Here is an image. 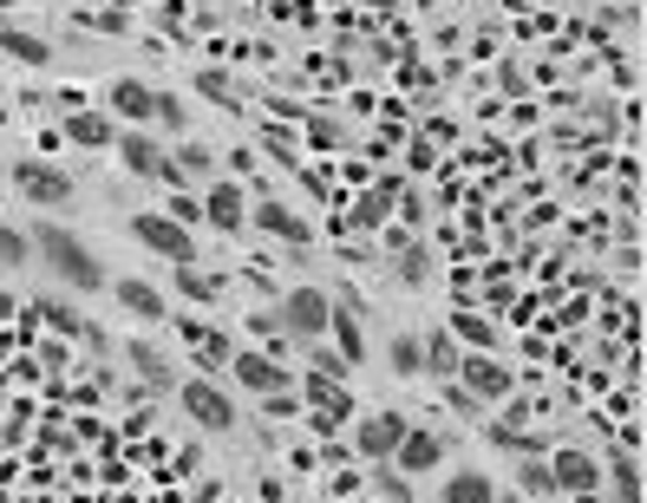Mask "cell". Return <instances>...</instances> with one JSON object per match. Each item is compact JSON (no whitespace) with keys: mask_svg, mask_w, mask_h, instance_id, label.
I'll return each instance as SVG.
<instances>
[{"mask_svg":"<svg viewBox=\"0 0 647 503\" xmlns=\"http://www.w3.org/2000/svg\"><path fill=\"white\" fill-rule=\"evenodd\" d=\"M111 151H118V164H124L131 177H157V170H164V144H157L144 124L118 131V137H111Z\"/></svg>","mask_w":647,"mask_h":503,"instance_id":"10","label":"cell"},{"mask_svg":"<svg viewBox=\"0 0 647 503\" xmlns=\"http://www.w3.org/2000/svg\"><path fill=\"white\" fill-rule=\"evenodd\" d=\"M79 20H85V26H98V33H124V26H131L124 13H79Z\"/></svg>","mask_w":647,"mask_h":503,"instance_id":"39","label":"cell"},{"mask_svg":"<svg viewBox=\"0 0 647 503\" xmlns=\"http://www.w3.org/2000/svg\"><path fill=\"white\" fill-rule=\"evenodd\" d=\"M439 503H498V484L484 471H458V478H445Z\"/></svg>","mask_w":647,"mask_h":503,"instance_id":"23","label":"cell"},{"mask_svg":"<svg viewBox=\"0 0 647 503\" xmlns=\"http://www.w3.org/2000/svg\"><path fill=\"white\" fill-rule=\"evenodd\" d=\"M131 242H137V249H151V255H164L170 268H177V262H196V242H190V229H183V223H170L164 209H144V216H131Z\"/></svg>","mask_w":647,"mask_h":503,"instance_id":"3","label":"cell"},{"mask_svg":"<svg viewBox=\"0 0 647 503\" xmlns=\"http://www.w3.org/2000/svg\"><path fill=\"white\" fill-rule=\"evenodd\" d=\"M314 373H321V380H354V367H347L327 340H314Z\"/></svg>","mask_w":647,"mask_h":503,"instance_id":"34","label":"cell"},{"mask_svg":"<svg viewBox=\"0 0 647 503\" xmlns=\"http://www.w3.org/2000/svg\"><path fill=\"white\" fill-rule=\"evenodd\" d=\"M59 137H72L79 151H111V137H118V124H111V111H65V131Z\"/></svg>","mask_w":647,"mask_h":503,"instance_id":"17","label":"cell"},{"mask_svg":"<svg viewBox=\"0 0 647 503\" xmlns=\"http://www.w3.org/2000/svg\"><path fill=\"white\" fill-rule=\"evenodd\" d=\"M327 314H334V295L295 282V288L281 295V314H275V321H281L288 340H308V347H314V340H327Z\"/></svg>","mask_w":647,"mask_h":503,"instance_id":"2","label":"cell"},{"mask_svg":"<svg viewBox=\"0 0 647 503\" xmlns=\"http://www.w3.org/2000/svg\"><path fill=\"white\" fill-rule=\"evenodd\" d=\"M517 484H524V491H556V484H550V458H530V465L517 471Z\"/></svg>","mask_w":647,"mask_h":503,"instance_id":"37","label":"cell"},{"mask_svg":"<svg viewBox=\"0 0 647 503\" xmlns=\"http://www.w3.org/2000/svg\"><path fill=\"white\" fill-rule=\"evenodd\" d=\"M229 373H236L255 399H268V393H288V386H295V373H288L281 360H268V354H229Z\"/></svg>","mask_w":647,"mask_h":503,"instance_id":"8","label":"cell"},{"mask_svg":"<svg viewBox=\"0 0 647 503\" xmlns=\"http://www.w3.org/2000/svg\"><path fill=\"white\" fill-rule=\"evenodd\" d=\"M164 216H170V223H183V229H190V223H203V203H196V196H183V190H177V196H170V203H164Z\"/></svg>","mask_w":647,"mask_h":503,"instance_id":"35","label":"cell"},{"mask_svg":"<svg viewBox=\"0 0 647 503\" xmlns=\"http://www.w3.org/2000/svg\"><path fill=\"white\" fill-rule=\"evenodd\" d=\"M0 52L20 59V65H46V59H52V46H46L33 26H0Z\"/></svg>","mask_w":647,"mask_h":503,"instance_id":"20","label":"cell"},{"mask_svg":"<svg viewBox=\"0 0 647 503\" xmlns=\"http://www.w3.org/2000/svg\"><path fill=\"white\" fill-rule=\"evenodd\" d=\"M170 164H177V177H196V183H216V157H209L203 144H177V151H170Z\"/></svg>","mask_w":647,"mask_h":503,"instance_id":"29","label":"cell"},{"mask_svg":"<svg viewBox=\"0 0 647 503\" xmlns=\"http://www.w3.org/2000/svg\"><path fill=\"white\" fill-rule=\"evenodd\" d=\"M380 491L393 503H412V491H406V478H393V471H380Z\"/></svg>","mask_w":647,"mask_h":503,"instance_id":"41","label":"cell"},{"mask_svg":"<svg viewBox=\"0 0 647 503\" xmlns=\"http://www.w3.org/2000/svg\"><path fill=\"white\" fill-rule=\"evenodd\" d=\"M550 484H556V491H570V498H596L602 465H596L589 452H556V458H550Z\"/></svg>","mask_w":647,"mask_h":503,"instance_id":"11","label":"cell"},{"mask_svg":"<svg viewBox=\"0 0 647 503\" xmlns=\"http://www.w3.org/2000/svg\"><path fill=\"white\" fill-rule=\"evenodd\" d=\"M399 439H406V412H367V419L354 426V452H360L367 465H393Z\"/></svg>","mask_w":647,"mask_h":503,"instance_id":"7","label":"cell"},{"mask_svg":"<svg viewBox=\"0 0 647 503\" xmlns=\"http://www.w3.org/2000/svg\"><path fill=\"white\" fill-rule=\"evenodd\" d=\"M445 406H452V412H478L484 399H478L471 386H458V380H445Z\"/></svg>","mask_w":647,"mask_h":503,"instance_id":"38","label":"cell"},{"mask_svg":"<svg viewBox=\"0 0 647 503\" xmlns=\"http://www.w3.org/2000/svg\"><path fill=\"white\" fill-rule=\"evenodd\" d=\"M151 118H157V124H170V131H183V124H190V105H183V98H170V92H157Z\"/></svg>","mask_w":647,"mask_h":503,"instance_id":"33","label":"cell"},{"mask_svg":"<svg viewBox=\"0 0 647 503\" xmlns=\"http://www.w3.org/2000/svg\"><path fill=\"white\" fill-rule=\"evenodd\" d=\"M393 249H399V255H393V275H399L406 288H419V282H426V268H432V262H426V242H412V236H393Z\"/></svg>","mask_w":647,"mask_h":503,"instance_id":"26","label":"cell"},{"mask_svg":"<svg viewBox=\"0 0 647 503\" xmlns=\"http://www.w3.org/2000/svg\"><path fill=\"white\" fill-rule=\"evenodd\" d=\"M39 321H46L52 334H72V340H85V327H92V321H85L72 301H59V295H39Z\"/></svg>","mask_w":647,"mask_h":503,"instance_id":"24","label":"cell"},{"mask_svg":"<svg viewBox=\"0 0 647 503\" xmlns=\"http://www.w3.org/2000/svg\"><path fill=\"white\" fill-rule=\"evenodd\" d=\"M124 360L137 367V380H151V386H170V367H164V354H157V347L131 340V347H124Z\"/></svg>","mask_w":647,"mask_h":503,"instance_id":"30","label":"cell"},{"mask_svg":"<svg viewBox=\"0 0 647 503\" xmlns=\"http://www.w3.org/2000/svg\"><path fill=\"white\" fill-rule=\"evenodd\" d=\"M255 229H268V236H281V242H295V249H308V242H314V229H308L288 203H275V196H268V203H255Z\"/></svg>","mask_w":647,"mask_h":503,"instance_id":"18","label":"cell"},{"mask_svg":"<svg viewBox=\"0 0 647 503\" xmlns=\"http://www.w3.org/2000/svg\"><path fill=\"white\" fill-rule=\"evenodd\" d=\"M111 295H118V308L137 314V321H164V314H170V308H164V288H151V282H137V275L111 282Z\"/></svg>","mask_w":647,"mask_h":503,"instance_id":"19","label":"cell"},{"mask_svg":"<svg viewBox=\"0 0 647 503\" xmlns=\"http://www.w3.org/2000/svg\"><path fill=\"white\" fill-rule=\"evenodd\" d=\"M419 347H426V373H439V380H458V340L452 334H419Z\"/></svg>","mask_w":647,"mask_h":503,"instance_id":"25","label":"cell"},{"mask_svg":"<svg viewBox=\"0 0 647 503\" xmlns=\"http://www.w3.org/2000/svg\"><path fill=\"white\" fill-rule=\"evenodd\" d=\"M295 412H301L295 386H288V393H268V399H262V419H295Z\"/></svg>","mask_w":647,"mask_h":503,"instance_id":"36","label":"cell"},{"mask_svg":"<svg viewBox=\"0 0 647 503\" xmlns=\"http://www.w3.org/2000/svg\"><path fill=\"white\" fill-rule=\"evenodd\" d=\"M13 190H20L26 203H46V209L72 203V177H65L59 164H46V157H20V164H13Z\"/></svg>","mask_w":647,"mask_h":503,"instance_id":"5","label":"cell"},{"mask_svg":"<svg viewBox=\"0 0 647 503\" xmlns=\"http://www.w3.org/2000/svg\"><path fill=\"white\" fill-rule=\"evenodd\" d=\"M354 308H360V301H334V314H327V347H334L347 367H360V360H367V334H360Z\"/></svg>","mask_w":647,"mask_h":503,"instance_id":"15","label":"cell"},{"mask_svg":"<svg viewBox=\"0 0 647 503\" xmlns=\"http://www.w3.org/2000/svg\"><path fill=\"white\" fill-rule=\"evenodd\" d=\"M301 399L314 406V412H327V419H340V426H354V393H347V380H321V373H308L301 380Z\"/></svg>","mask_w":647,"mask_h":503,"instance_id":"16","label":"cell"},{"mask_svg":"<svg viewBox=\"0 0 647 503\" xmlns=\"http://www.w3.org/2000/svg\"><path fill=\"white\" fill-rule=\"evenodd\" d=\"M609 478H615V503H642V465L622 452V458H609Z\"/></svg>","mask_w":647,"mask_h":503,"instance_id":"31","label":"cell"},{"mask_svg":"<svg viewBox=\"0 0 647 503\" xmlns=\"http://www.w3.org/2000/svg\"><path fill=\"white\" fill-rule=\"evenodd\" d=\"M183 340H190V354H196V373H203V380H209V373H223V367H229V354H236V347H229V334H216V327H209V321H196V314L183 321Z\"/></svg>","mask_w":647,"mask_h":503,"instance_id":"13","label":"cell"},{"mask_svg":"<svg viewBox=\"0 0 647 503\" xmlns=\"http://www.w3.org/2000/svg\"><path fill=\"white\" fill-rule=\"evenodd\" d=\"M445 432H426V426H406V439H399V452H393V465H406V478H426V471H439L445 465Z\"/></svg>","mask_w":647,"mask_h":503,"instance_id":"9","label":"cell"},{"mask_svg":"<svg viewBox=\"0 0 647 503\" xmlns=\"http://www.w3.org/2000/svg\"><path fill=\"white\" fill-rule=\"evenodd\" d=\"M517 7H543V0H517Z\"/></svg>","mask_w":647,"mask_h":503,"instance_id":"42","label":"cell"},{"mask_svg":"<svg viewBox=\"0 0 647 503\" xmlns=\"http://www.w3.org/2000/svg\"><path fill=\"white\" fill-rule=\"evenodd\" d=\"M105 105H111V118H124V124H151V105H157V85H144V79H111V92H105Z\"/></svg>","mask_w":647,"mask_h":503,"instance_id":"12","label":"cell"},{"mask_svg":"<svg viewBox=\"0 0 647 503\" xmlns=\"http://www.w3.org/2000/svg\"><path fill=\"white\" fill-rule=\"evenodd\" d=\"M458 380H465L478 399H511V367H504L498 354H471V360H458Z\"/></svg>","mask_w":647,"mask_h":503,"instance_id":"14","label":"cell"},{"mask_svg":"<svg viewBox=\"0 0 647 503\" xmlns=\"http://www.w3.org/2000/svg\"><path fill=\"white\" fill-rule=\"evenodd\" d=\"M196 92H203L209 105H223V111H242V85H236L223 65H196Z\"/></svg>","mask_w":647,"mask_h":503,"instance_id":"21","label":"cell"},{"mask_svg":"<svg viewBox=\"0 0 647 503\" xmlns=\"http://www.w3.org/2000/svg\"><path fill=\"white\" fill-rule=\"evenodd\" d=\"M177 399H183V412H190V426H196V432H229V426H236L229 393H223L216 380H203V373H196V380H183V386H177Z\"/></svg>","mask_w":647,"mask_h":503,"instance_id":"4","label":"cell"},{"mask_svg":"<svg viewBox=\"0 0 647 503\" xmlns=\"http://www.w3.org/2000/svg\"><path fill=\"white\" fill-rule=\"evenodd\" d=\"M26 236H33V255H39V268H52L65 288H79V295H98V288H111L105 262L92 255V242H85L79 229H65V223H39V229H26Z\"/></svg>","mask_w":647,"mask_h":503,"instance_id":"1","label":"cell"},{"mask_svg":"<svg viewBox=\"0 0 647 503\" xmlns=\"http://www.w3.org/2000/svg\"><path fill=\"white\" fill-rule=\"evenodd\" d=\"M203 223L223 229V236H242L249 229V190H242V177H216L203 190Z\"/></svg>","mask_w":647,"mask_h":503,"instance_id":"6","label":"cell"},{"mask_svg":"<svg viewBox=\"0 0 647 503\" xmlns=\"http://www.w3.org/2000/svg\"><path fill=\"white\" fill-rule=\"evenodd\" d=\"M386 367H393L399 380L426 373V347H419V334H393V340H386Z\"/></svg>","mask_w":647,"mask_h":503,"instance_id":"28","label":"cell"},{"mask_svg":"<svg viewBox=\"0 0 647 503\" xmlns=\"http://www.w3.org/2000/svg\"><path fill=\"white\" fill-rule=\"evenodd\" d=\"M20 262H33V236L13 229V223H0V268H20Z\"/></svg>","mask_w":647,"mask_h":503,"instance_id":"32","label":"cell"},{"mask_svg":"<svg viewBox=\"0 0 647 503\" xmlns=\"http://www.w3.org/2000/svg\"><path fill=\"white\" fill-rule=\"evenodd\" d=\"M249 170H255V151H249V144H236V151H229V177H249Z\"/></svg>","mask_w":647,"mask_h":503,"instance_id":"40","label":"cell"},{"mask_svg":"<svg viewBox=\"0 0 647 503\" xmlns=\"http://www.w3.org/2000/svg\"><path fill=\"white\" fill-rule=\"evenodd\" d=\"M177 295H183V301H196V308H216V301H223V282H216V275H203L196 262H177Z\"/></svg>","mask_w":647,"mask_h":503,"instance_id":"22","label":"cell"},{"mask_svg":"<svg viewBox=\"0 0 647 503\" xmlns=\"http://www.w3.org/2000/svg\"><path fill=\"white\" fill-rule=\"evenodd\" d=\"M452 334H458L465 347H478V354H498V327H491L484 314H471V308H458V314H452Z\"/></svg>","mask_w":647,"mask_h":503,"instance_id":"27","label":"cell"}]
</instances>
